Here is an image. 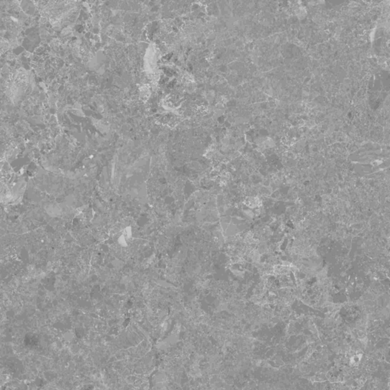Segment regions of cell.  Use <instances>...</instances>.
<instances>
[{
  "instance_id": "obj_1",
  "label": "cell",
  "mask_w": 390,
  "mask_h": 390,
  "mask_svg": "<svg viewBox=\"0 0 390 390\" xmlns=\"http://www.w3.org/2000/svg\"><path fill=\"white\" fill-rule=\"evenodd\" d=\"M246 205H248L250 207H257L259 206L260 201L257 198H249L245 201Z\"/></svg>"
}]
</instances>
